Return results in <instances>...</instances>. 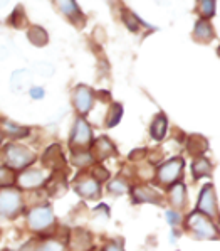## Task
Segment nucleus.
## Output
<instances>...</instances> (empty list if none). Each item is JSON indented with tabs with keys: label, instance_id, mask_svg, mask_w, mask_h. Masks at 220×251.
<instances>
[{
	"label": "nucleus",
	"instance_id": "nucleus-34",
	"mask_svg": "<svg viewBox=\"0 0 220 251\" xmlns=\"http://www.w3.org/2000/svg\"><path fill=\"white\" fill-rule=\"evenodd\" d=\"M146 150H134V153H131L130 159L131 160H136V159H141V157H145Z\"/></svg>",
	"mask_w": 220,
	"mask_h": 251
},
{
	"label": "nucleus",
	"instance_id": "nucleus-2",
	"mask_svg": "<svg viewBox=\"0 0 220 251\" xmlns=\"http://www.w3.org/2000/svg\"><path fill=\"white\" fill-rule=\"evenodd\" d=\"M34 160H36V155L24 145L10 144L5 147V162L10 169H25Z\"/></svg>",
	"mask_w": 220,
	"mask_h": 251
},
{
	"label": "nucleus",
	"instance_id": "nucleus-10",
	"mask_svg": "<svg viewBox=\"0 0 220 251\" xmlns=\"http://www.w3.org/2000/svg\"><path fill=\"white\" fill-rule=\"evenodd\" d=\"M72 98H74L76 110H78L81 115H86L88 111L91 110L92 101H94V93H92L88 86L81 84V86H78L74 90V95H72Z\"/></svg>",
	"mask_w": 220,
	"mask_h": 251
},
{
	"label": "nucleus",
	"instance_id": "nucleus-32",
	"mask_svg": "<svg viewBox=\"0 0 220 251\" xmlns=\"http://www.w3.org/2000/svg\"><path fill=\"white\" fill-rule=\"evenodd\" d=\"M167 221H168L172 226L180 225V216H178V212H175V211H167Z\"/></svg>",
	"mask_w": 220,
	"mask_h": 251
},
{
	"label": "nucleus",
	"instance_id": "nucleus-24",
	"mask_svg": "<svg viewBox=\"0 0 220 251\" xmlns=\"http://www.w3.org/2000/svg\"><path fill=\"white\" fill-rule=\"evenodd\" d=\"M66 191V180H64V172H54V177L49 182V194H54V192H64Z\"/></svg>",
	"mask_w": 220,
	"mask_h": 251
},
{
	"label": "nucleus",
	"instance_id": "nucleus-14",
	"mask_svg": "<svg viewBox=\"0 0 220 251\" xmlns=\"http://www.w3.org/2000/svg\"><path fill=\"white\" fill-rule=\"evenodd\" d=\"M215 36L214 27L210 25V22L205 21V19H200L195 24V30H194V37L200 42H208L212 41Z\"/></svg>",
	"mask_w": 220,
	"mask_h": 251
},
{
	"label": "nucleus",
	"instance_id": "nucleus-35",
	"mask_svg": "<svg viewBox=\"0 0 220 251\" xmlns=\"http://www.w3.org/2000/svg\"><path fill=\"white\" fill-rule=\"evenodd\" d=\"M104 251H125V250H123L121 246H118V245H106Z\"/></svg>",
	"mask_w": 220,
	"mask_h": 251
},
{
	"label": "nucleus",
	"instance_id": "nucleus-7",
	"mask_svg": "<svg viewBox=\"0 0 220 251\" xmlns=\"http://www.w3.org/2000/svg\"><path fill=\"white\" fill-rule=\"evenodd\" d=\"M181 169H183V159L176 157V159H172L168 162H165L160 169H158V180L161 184H172L175 182L176 179L180 177Z\"/></svg>",
	"mask_w": 220,
	"mask_h": 251
},
{
	"label": "nucleus",
	"instance_id": "nucleus-13",
	"mask_svg": "<svg viewBox=\"0 0 220 251\" xmlns=\"http://www.w3.org/2000/svg\"><path fill=\"white\" fill-rule=\"evenodd\" d=\"M45 182L44 174L41 171H25L24 174H21L19 177V184L24 189H36Z\"/></svg>",
	"mask_w": 220,
	"mask_h": 251
},
{
	"label": "nucleus",
	"instance_id": "nucleus-38",
	"mask_svg": "<svg viewBox=\"0 0 220 251\" xmlns=\"http://www.w3.org/2000/svg\"><path fill=\"white\" fill-rule=\"evenodd\" d=\"M0 140H2V137H0Z\"/></svg>",
	"mask_w": 220,
	"mask_h": 251
},
{
	"label": "nucleus",
	"instance_id": "nucleus-30",
	"mask_svg": "<svg viewBox=\"0 0 220 251\" xmlns=\"http://www.w3.org/2000/svg\"><path fill=\"white\" fill-rule=\"evenodd\" d=\"M91 160V153L88 152H78V155H74V164L78 165H86Z\"/></svg>",
	"mask_w": 220,
	"mask_h": 251
},
{
	"label": "nucleus",
	"instance_id": "nucleus-5",
	"mask_svg": "<svg viewBox=\"0 0 220 251\" xmlns=\"http://www.w3.org/2000/svg\"><path fill=\"white\" fill-rule=\"evenodd\" d=\"M198 212L210 216V218H219L217 199H215V191H214V185H212V184L203 185L202 192H200V198H198Z\"/></svg>",
	"mask_w": 220,
	"mask_h": 251
},
{
	"label": "nucleus",
	"instance_id": "nucleus-26",
	"mask_svg": "<svg viewBox=\"0 0 220 251\" xmlns=\"http://www.w3.org/2000/svg\"><path fill=\"white\" fill-rule=\"evenodd\" d=\"M198 12L202 14V17L205 19H210L212 15L215 14V2L212 0H203V2H198Z\"/></svg>",
	"mask_w": 220,
	"mask_h": 251
},
{
	"label": "nucleus",
	"instance_id": "nucleus-25",
	"mask_svg": "<svg viewBox=\"0 0 220 251\" xmlns=\"http://www.w3.org/2000/svg\"><path fill=\"white\" fill-rule=\"evenodd\" d=\"M123 21H125L126 27H128L130 30H133V32H138V29H140L141 25V21L136 17L133 12H130V10H123Z\"/></svg>",
	"mask_w": 220,
	"mask_h": 251
},
{
	"label": "nucleus",
	"instance_id": "nucleus-36",
	"mask_svg": "<svg viewBox=\"0 0 220 251\" xmlns=\"http://www.w3.org/2000/svg\"><path fill=\"white\" fill-rule=\"evenodd\" d=\"M217 52H219V56H220V46H219V49H217Z\"/></svg>",
	"mask_w": 220,
	"mask_h": 251
},
{
	"label": "nucleus",
	"instance_id": "nucleus-16",
	"mask_svg": "<svg viewBox=\"0 0 220 251\" xmlns=\"http://www.w3.org/2000/svg\"><path fill=\"white\" fill-rule=\"evenodd\" d=\"M170 202L176 207V209H181L185 207V202H187V189L181 182H176L170 189Z\"/></svg>",
	"mask_w": 220,
	"mask_h": 251
},
{
	"label": "nucleus",
	"instance_id": "nucleus-17",
	"mask_svg": "<svg viewBox=\"0 0 220 251\" xmlns=\"http://www.w3.org/2000/svg\"><path fill=\"white\" fill-rule=\"evenodd\" d=\"M0 130H2L5 135H10L12 138H21V137L29 135V128L21 126V125H15V123L10 122V120H0Z\"/></svg>",
	"mask_w": 220,
	"mask_h": 251
},
{
	"label": "nucleus",
	"instance_id": "nucleus-23",
	"mask_svg": "<svg viewBox=\"0 0 220 251\" xmlns=\"http://www.w3.org/2000/svg\"><path fill=\"white\" fill-rule=\"evenodd\" d=\"M121 117H123V106L119 103H113L106 113V126H110V128L116 126Z\"/></svg>",
	"mask_w": 220,
	"mask_h": 251
},
{
	"label": "nucleus",
	"instance_id": "nucleus-21",
	"mask_svg": "<svg viewBox=\"0 0 220 251\" xmlns=\"http://www.w3.org/2000/svg\"><path fill=\"white\" fill-rule=\"evenodd\" d=\"M27 37H29V41L32 42L34 46H39V48L45 46V44H47V41H49L47 32H45V30L42 29V27H39V25L30 27V30L27 32Z\"/></svg>",
	"mask_w": 220,
	"mask_h": 251
},
{
	"label": "nucleus",
	"instance_id": "nucleus-4",
	"mask_svg": "<svg viewBox=\"0 0 220 251\" xmlns=\"http://www.w3.org/2000/svg\"><path fill=\"white\" fill-rule=\"evenodd\" d=\"M27 223H29V227L32 231L47 229L54 223V212L51 207H36V209L29 212Z\"/></svg>",
	"mask_w": 220,
	"mask_h": 251
},
{
	"label": "nucleus",
	"instance_id": "nucleus-22",
	"mask_svg": "<svg viewBox=\"0 0 220 251\" xmlns=\"http://www.w3.org/2000/svg\"><path fill=\"white\" fill-rule=\"evenodd\" d=\"M59 9L63 10L66 15H69V19H71L74 24H78L76 17L84 22V17H83V14H81V10H79V7L76 2H59Z\"/></svg>",
	"mask_w": 220,
	"mask_h": 251
},
{
	"label": "nucleus",
	"instance_id": "nucleus-6",
	"mask_svg": "<svg viewBox=\"0 0 220 251\" xmlns=\"http://www.w3.org/2000/svg\"><path fill=\"white\" fill-rule=\"evenodd\" d=\"M92 140V132L88 125V122L84 118H78L74 123V130L71 133V149H84L91 144Z\"/></svg>",
	"mask_w": 220,
	"mask_h": 251
},
{
	"label": "nucleus",
	"instance_id": "nucleus-12",
	"mask_svg": "<svg viewBox=\"0 0 220 251\" xmlns=\"http://www.w3.org/2000/svg\"><path fill=\"white\" fill-rule=\"evenodd\" d=\"M131 194H133V202L134 204H141V202L158 204L161 201L160 194L153 191V189L146 187V185H136Z\"/></svg>",
	"mask_w": 220,
	"mask_h": 251
},
{
	"label": "nucleus",
	"instance_id": "nucleus-19",
	"mask_svg": "<svg viewBox=\"0 0 220 251\" xmlns=\"http://www.w3.org/2000/svg\"><path fill=\"white\" fill-rule=\"evenodd\" d=\"M207 147H208L207 140L203 137H200V135H192L187 142V149L192 155H202L207 150Z\"/></svg>",
	"mask_w": 220,
	"mask_h": 251
},
{
	"label": "nucleus",
	"instance_id": "nucleus-37",
	"mask_svg": "<svg viewBox=\"0 0 220 251\" xmlns=\"http://www.w3.org/2000/svg\"><path fill=\"white\" fill-rule=\"evenodd\" d=\"M5 251H10V250H5Z\"/></svg>",
	"mask_w": 220,
	"mask_h": 251
},
{
	"label": "nucleus",
	"instance_id": "nucleus-27",
	"mask_svg": "<svg viewBox=\"0 0 220 251\" xmlns=\"http://www.w3.org/2000/svg\"><path fill=\"white\" fill-rule=\"evenodd\" d=\"M91 176L94 177L96 180H106L108 177H110V174H108V171L103 167V165L96 164L94 167L91 169Z\"/></svg>",
	"mask_w": 220,
	"mask_h": 251
},
{
	"label": "nucleus",
	"instance_id": "nucleus-15",
	"mask_svg": "<svg viewBox=\"0 0 220 251\" xmlns=\"http://www.w3.org/2000/svg\"><path fill=\"white\" fill-rule=\"evenodd\" d=\"M167 130H168V120L165 117V113H160L158 117L153 120L152 126H150V133L155 140H163L165 135H167Z\"/></svg>",
	"mask_w": 220,
	"mask_h": 251
},
{
	"label": "nucleus",
	"instance_id": "nucleus-9",
	"mask_svg": "<svg viewBox=\"0 0 220 251\" xmlns=\"http://www.w3.org/2000/svg\"><path fill=\"white\" fill-rule=\"evenodd\" d=\"M89 153L96 160H104V159H110V157L116 155V147H114V144L108 137H101L92 142Z\"/></svg>",
	"mask_w": 220,
	"mask_h": 251
},
{
	"label": "nucleus",
	"instance_id": "nucleus-3",
	"mask_svg": "<svg viewBox=\"0 0 220 251\" xmlns=\"http://www.w3.org/2000/svg\"><path fill=\"white\" fill-rule=\"evenodd\" d=\"M22 207L21 194L15 189H2L0 191V214L15 216Z\"/></svg>",
	"mask_w": 220,
	"mask_h": 251
},
{
	"label": "nucleus",
	"instance_id": "nucleus-20",
	"mask_svg": "<svg viewBox=\"0 0 220 251\" xmlns=\"http://www.w3.org/2000/svg\"><path fill=\"white\" fill-rule=\"evenodd\" d=\"M192 172H194L195 179H200V177H208L212 176V164L203 157H198L195 159L194 165H192Z\"/></svg>",
	"mask_w": 220,
	"mask_h": 251
},
{
	"label": "nucleus",
	"instance_id": "nucleus-1",
	"mask_svg": "<svg viewBox=\"0 0 220 251\" xmlns=\"http://www.w3.org/2000/svg\"><path fill=\"white\" fill-rule=\"evenodd\" d=\"M187 227L190 231H194L195 236L200 239H217L219 238V231L214 226V223L207 218L205 214L195 211L192 212L187 218Z\"/></svg>",
	"mask_w": 220,
	"mask_h": 251
},
{
	"label": "nucleus",
	"instance_id": "nucleus-18",
	"mask_svg": "<svg viewBox=\"0 0 220 251\" xmlns=\"http://www.w3.org/2000/svg\"><path fill=\"white\" fill-rule=\"evenodd\" d=\"M71 246L74 250H78V251H86V250H89L91 248V238H89V234L86 233V231H83V229H78V231H74V233L71 234Z\"/></svg>",
	"mask_w": 220,
	"mask_h": 251
},
{
	"label": "nucleus",
	"instance_id": "nucleus-11",
	"mask_svg": "<svg viewBox=\"0 0 220 251\" xmlns=\"http://www.w3.org/2000/svg\"><path fill=\"white\" fill-rule=\"evenodd\" d=\"M42 164L45 167H51L54 172H59L63 171V165H66L64 155L61 152V147L59 145H51L47 150H45L44 157H42Z\"/></svg>",
	"mask_w": 220,
	"mask_h": 251
},
{
	"label": "nucleus",
	"instance_id": "nucleus-31",
	"mask_svg": "<svg viewBox=\"0 0 220 251\" xmlns=\"http://www.w3.org/2000/svg\"><path fill=\"white\" fill-rule=\"evenodd\" d=\"M41 251H66V250H64V246L61 245V243L51 241V243H45V245L42 246Z\"/></svg>",
	"mask_w": 220,
	"mask_h": 251
},
{
	"label": "nucleus",
	"instance_id": "nucleus-28",
	"mask_svg": "<svg viewBox=\"0 0 220 251\" xmlns=\"http://www.w3.org/2000/svg\"><path fill=\"white\" fill-rule=\"evenodd\" d=\"M110 191L114 192V194H125V192L128 191V185H126L125 180L116 179V180H113V182L110 184Z\"/></svg>",
	"mask_w": 220,
	"mask_h": 251
},
{
	"label": "nucleus",
	"instance_id": "nucleus-29",
	"mask_svg": "<svg viewBox=\"0 0 220 251\" xmlns=\"http://www.w3.org/2000/svg\"><path fill=\"white\" fill-rule=\"evenodd\" d=\"M12 172H9V169L5 167H0V185H9L12 184Z\"/></svg>",
	"mask_w": 220,
	"mask_h": 251
},
{
	"label": "nucleus",
	"instance_id": "nucleus-8",
	"mask_svg": "<svg viewBox=\"0 0 220 251\" xmlns=\"http://www.w3.org/2000/svg\"><path fill=\"white\" fill-rule=\"evenodd\" d=\"M99 182L92 176H84L81 174L76 177V192L86 199H96L99 198Z\"/></svg>",
	"mask_w": 220,
	"mask_h": 251
},
{
	"label": "nucleus",
	"instance_id": "nucleus-33",
	"mask_svg": "<svg viewBox=\"0 0 220 251\" xmlns=\"http://www.w3.org/2000/svg\"><path fill=\"white\" fill-rule=\"evenodd\" d=\"M30 96L36 100H41L42 96H44V90H42V88H32V90H30Z\"/></svg>",
	"mask_w": 220,
	"mask_h": 251
}]
</instances>
